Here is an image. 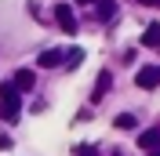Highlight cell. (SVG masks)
I'll return each instance as SVG.
<instances>
[{"mask_svg": "<svg viewBox=\"0 0 160 156\" xmlns=\"http://www.w3.org/2000/svg\"><path fill=\"white\" fill-rule=\"evenodd\" d=\"M18 113H22L18 91L11 87V84H0V116L8 120V124H15V120H18Z\"/></svg>", "mask_w": 160, "mask_h": 156, "instance_id": "1", "label": "cell"}, {"mask_svg": "<svg viewBox=\"0 0 160 156\" xmlns=\"http://www.w3.org/2000/svg\"><path fill=\"white\" fill-rule=\"evenodd\" d=\"M135 84H138L142 91L160 87V66H146V69H138V73H135Z\"/></svg>", "mask_w": 160, "mask_h": 156, "instance_id": "2", "label": "cell"}, {"mask_svg": "<svg viewBox=\"0 0 160 156\" xmlns=\"http://www.w3.org/2000/svg\"><path fill=\"white\" fill-rule=\"evenodd\" d=\"M55 22H58L62 26V33H77V15H73V7L69 4H58V7H55Z\"/></svg>", "mask_w": 160, "mask_h": 156, "instance_id": "3", "label": "cell"}, {"mask_svg": "<svg viewBox=\"0 0 160 156\" xmlns=\"http://www.w3.org/2000/svg\"><path fill=\"white\" fill-rule=\"evenodd\" d=\"M109 87H113V76H109V69H102V73H98V84H95V91H91V105H98Z\"/></svg>", "mask_w": 160, "mask_h": 156, "instance_id": "4", "label": "cell"}, {"mask_svg": "<svg viewBox=\"0 0 160 156\" xmlns=\"http://www.w3.org/2000/svg\"><path fill=\"white\" fill-rule=\"evenodd\" d=\"M33 84H37V76H33V69H18V73H15V80H11V87L18 91H33Z\"/></svg>", "mask_w": 160, "mask_h": 156, "instance_id": "5", "label": "cell"}, {"mask_svg": "<svg viewBox=\"0 0 160 156\" xmlns=\"http://www.w3.org/2000/svg\"><path fill=\"white\" fill-rule=\"evenodd\" d=\"M91 4H95V18L98 22H109L117 15V0H91Z\"/></svg>", "mask_w": 160, "mask_h": 156, "instance_id": "6", "label": "cell"}, {"mask_svg": "<svg viewBox=\"0 0 160 156\" xmlns=\"http://www.w3.org/2000/svg\"><path fill=\"white\" fill-rule=\"evenodd\" d=\"M142 47H160V22H149L142 29Z\"/></svg>", "mask_w": 160, "mask_h": 156, "instance_id": "7", "label": "cell"}, {"mask_svg": "<svg viewBox=\"0 0 160 156\" xmlns=\"http://www.w3.org/2000/svg\"><path fill=\"white\" fill-rule=\"evenodd\" d=\"M37 66L40 69H55V66H62V51H40V58H37Z\"/></svg>", "mask_w": 160, "mask_h": 156, "instance_id": "8", "label": "cell"}, {"mask_svg": "<svg viewBox=\"0 0 160 156\" xmlns=\"http://www.w3.org/2000/svg\"><path fill=\"white\" fill-rule=\"evenodd\" d=\"M138 149H146V153L149 149H160V131H142L138 134Z\"/></svg>", "mask_w": 160, "mask_h": 156, "instance_id": "9", "label": "cell"}, {"mask_svg": "<svg viewBox=\"0 0 160 156\" xmlns=\"http://www.w3.org/2000/svg\"><path fill=\"white\" fill-rule=\"evenodd\" d=\"M113 127H117V131H120V127H124V131H131V127H135V116H131V113H120V116L113 120Z\"/></svg>", "mask_w": 160, "mask_h": 156, "instance_id": "10", "label": "cell"}, {"mask_svg": "<svg viewBox=\"0 0 160 156\" xmlns=\"http://www.w3.org/2000/svg\"><path fill=\"white\" fill-rule=\"evenodd\" d=\"M80 62H84V51H73L69 58H66V69H77V66H80Z\"/></svg>", "mask_w": 160, "mask_h": 156, "instance_id": "11", "label": "cell"}, {"mask_svg": "<svg viewBox=\"0 0 160 156\" xmlns=\"http://www.w3.org/2000/svg\"><path fill=\"white\" fill-rule=\"evenodd\" d=\"M142 4H146V7H160V0H142Z\"/></svg>", "mask_w": 160, "mask_h": 156, "instance_id": "12", "label": "cell"}, {"mask_svg": "<svg viewBox=\"0 0 160 156\" xmlns=\"http://www.w3.org/2000/svg\"><path fill=\"white\" fill-rule=\"evenodd\" d=\"M146 156H160V149H149V153H146Z\"/></svg>", "mask_w": 160, "mask_h": 156, "instance_id": "13", "label": "cell"}, {"mask_svg": "<svg viewBox=\"0 0 160 156\" xmlns=\"http://www.w3.org/2000/svg\"><path fill=\"white\" fill-rule=\"evenodd\" d=\"M77 4H91V0H77Z\"/></svg>", "mask_w": 160, "mask_h": 156, "instance_id": "14", "label": "cell"}, {"mask_svg": "<svg viewBox=\"0 0 160 156\" xmlns=\"http://www.w3.org/2000/svg\"><path fill=\"white\" fill-rule=\"evenodd\" d=\"M117 156H120V153H117Z\"/></svg>", "mask_w": 160, "mask_h": 156, "instance_id": "15", "label": "cell"}]
</instances>
